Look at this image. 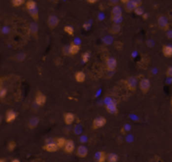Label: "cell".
I'll use <instances>...</instances> for the list:
<instances>
[{"mask_svg":"<svg viewBox=\"0 0 172 162\" xmlns=\"http://www.w3.org/2000/svg\"><path fill=\"white\" fill-rule=\"evenodd\" d=\"M0 162H6V160L4 158H1L0 159Z\"/></svg>","mask_w":172,"mask_h":162,"instance_id":"ab89813d","label":"cell"},{"mask_svg":"<svg viewBox=\"0 0 172 162\" xmlns=\"http://www.w3.org/2000/svg\"><path fill=\"white\" fill-rule=\"evenodd\" d=\"M7 95V90L6 89L1 87V90H0V98L2 99H3Z\"/></svg>","mask_w":172,"mask_h":162,"instance_id":"4dcf8cb0","label":"cell"},{"mask_svg":"<svg viewBox=\"0 0 172 162\" xmlns=\"http://www.w3.org/2000/svg\"><path fill=\"white\" fill-rule=\"evenodd\" d=\"M165 75L167 77L172 78V66H169L168 68L167 69Z\"/></svg>","mask_w":172,"mask_h":162,"instance_id":"1f68e13d","label":"cell"},{"mask_svg":"<svg viewBox=\"0 0 172 162\" xmlns=\"http://www.w3.org/2000/svg\"><path fill=\"white\" fill-rule=\"evenodd\" d=\"M95 160L96 162H106L107 161V155L104 151H100L96 154Z\"/></svg>","mask_w":172,"mask_h":162,"instance_id":"2e32d148","label":"cell"},{"mask_svg":"<svg viewBox=\"0 0 172 162\" xmlns=\"http://www.w3.org/2000/svg\"><path fill=\"white\" fill-rule=\"evenodd\" d=\"M107 120L104 117H98L94 119L92 123V128L93 129H98L105 126L106 124Z\"/></svg>","mask_w":172,"mask_h":162,"instance_id":"277c9868","label":"cell"},{"mask_svg":"<svg viewBox=\"0 0 172 162\" xmlns=\"http://www.w3.org/2000/svg\"><path fill=\"white\" fill-rule=\"evenodd\" d=\"M18 114L12 109L8 110L6 113V122L8 123H11L13 121H14L17 118Z\"/></svg>","mask_w":172,"mask_h":162,"instance_id":"8fae6325","label":"cell"},{"mask_svg":"<svg viewBox=\"0 0 172 162\" xmlns=\"http://www.w3.org/2000/svg\"><path fill=\"white\" fill-rule=\"evenodd\" d=\"M104 41L106 44H110L112 43V38H110V37H106L104 39Z\"/></svg>","mask_w":172,"mask_h":162,"instance_id":"d6a6232c","label":"cell"},{"mask_svg":"<svg viewBox=\"0 0 172 162\" xmlns=\"http://www.w3.org/2000/svg\"><path fill=\"white\" fill-rule=\"evenodd\" d=\"M122 16V10L120 6H117L113 7L111 11V17Z\"/></svg>","mask_w":172,"mask_h":162,"instance_id":"ffe728a7","label":"cell"},{"mask_svg":"<svg viewBox=\"0 0 172 162\" xmlns=\"http://www.w3.org/2000/svg\"><path fill=\"white\" fill-rule=\"evenodd\" d=\"M134 13H136L137 15L138 16H143L144 13V10H143V9L141 7H138L135 9V10L134 11Z\"/></svg>","mask_w":172,"mask_h":162,"instance_id":"f546056e","label":"cell"},{"mask_svg":"<svg viewBox=\"0 0 172 162\" xmlns=\"http://www.w3.org/2000/svg\"><path fill=\"white\" fill-rule=\"evenodd\" d=\"M90 57V52H88L83 53L81 55V59H82L83 62L84 63H86V62H87L88 61H89Z\"/></svg>","mask_w":172,"mask_h":162,"instance_id":"f1b7e54d","label":"cell"},{"mask_svg":"<svg viewBox=\"0 0 172 162\" xmlns=\"http://www.w3.org/2000/svg\"><path fill=\"white\" fill-rule=\"evenodd\" d=\"M171 105H172V100H171Z\"/></svg>","mask_w":172,"mask_h":162,"instance_id":"60d3db41","label":"cell"},{"mask_svg":"<svg viewBox=\"0 0 172 162\" xmlns=\"http://www.w3.org/2000/svg\"><path fill=\"white\" fill-rule=\"evenodd\" d=\"M91 24H89V23H86V24H84L83 25V28H84V30H88L90 28V27H91Z\"/></svg>","mask_w":172,"mask_h":162,"instance_id":"836d02e7","label":"cell"},{"mask_svg":"<svg viewBox=\"0 0 172 162\" xmlns=\"http://www.w3.org/2000/svg\"><path fill=\"white\" fill-rule=\"evenodd\" d=\"M16 143L14 141H10L8 144V150L10 152H12L14 151L16 147Z\"/></svg>","mask_w":172,"mask_h":162,"instance_id":"484cf974","label":"cell"},{"mask_svg":"<svg viewBox=\"0 0 172 162\" xmlns=\"http://www.w3.org/2000/svg\"><path fill=\"white\" fill-rule=\"evenodd\" d=\"M89 3H91V4H94V3H96L97 2L96 0H87V1Z\"/></svg>","mask_w":172,"mask_h":162,"instance_id":"8d00e7d4","label":"cell"},{"mask_svg":"<svg viewBox=\"0 0 172 162\" xmlns=\"http://www.w3.org/2000/svg\"><path fill=\"white\" fill-rule=\"evenodd\" d=\"M43 149L49 153H54L57 151L59 150V147L57 146V145L56 144V143L54 142H51V143H46V145H44L43 147Z\"/></svg>","mask_w":172,"mask_h":162,"instance_id":"4fadbf2b","label":"cell"},{"mask_svg":"<svg viewBox=\"0 0 172 162\" xmlns=\"http://www.w3.org/2000/svg\"><path fill=\"white\" fill-rule=\"evenodd\" d=\"M81 48V46L80 45H77L74 42H71L70 46L69 48V53L71 55H75L80 52Z\"/></svg>","mask_w":172,"mask_h":162,"instance_id":"d6986e66","label":"cell"},{"mask_svg":"<svg viewBox=\"0 0 172 162\" xmlns=\"http://www.w3.org/2000/svg\"><path fill=\"white\" fill-rule=\"evenodd\" d=\"M118 156L114 153H110L107 155V162H118Z\"/></svg>","mask_w":172,"mask_h":162,"instance_id":"d4e9b609","label":"cell"},{"mask_svg":"<svg viewBox=\"0 0 172 162\" xmlns=\"http://www.w3.org/2000/svg\"><path fill=\"white\" fill-rule=\"evenodd\" d=\"M118 3V1H110L109 2V4H110V5H112V6H114V7L117 6Z\"/></svg>","mask_w":172,"mask_h":162,"instance_id":"d590c367","label":"cell"},{"mask_svg":"<svg viewBox=\"0 0 172 162\" xmlns=\"http://www.w3.org/2000/svg\"><path fill=\"white\" fill-rule=\"evenodd\" d=\"M63 150L66 154H71L74 150H75V143H74V141L72 140H67Z\"/></svg>","mask_w":172,"mask_h":162,"instance_id":"30bf717a","label":"cell"},{"mask_svg":"<svg viewBox=\"0 0 172 162\" xmlns=\"http://www.w3.org/2000/svg\"><path fill=\"white\" fill-rule=\"evenodd\" d=\"M30 30L32 36L34 37H37L38 36V32H39V27L37 26L36 23H31L30 26Z\"/></svg>","mask_w":172,"mask_h":162,"instance_id":"cb8c5ba5","label":"cell"},{"mask_svg":"<svg viewBox=\"0 0 172 162\" xmlns=\"http://www.w3.org/2000/svg\"><path fill=\"white\" fill-rule=\"evenodd\" d=\"M75 121V115L72 113H66L64 114V122L67 125H70Z\"/></svg>","mask_w":172,"mask_h":162,"instance_id":"9a60e30c","label":"cell"},{"mask_svg":"<svg viewBox=\"0 0 172 162\" xmlns=\"http://www.w3.org/2000/svg\"><path fill=\"white\" fill-rule=\"evenodd\" d=\"M117 66V61L114 58H109L106 61V68L109 71H114Z\"/></svg>","mask_w":172,"mask_h":162,"instance_id":"7c38bea8","label":"cell"},{"mask_svg":"<svg viewBox=\"0 0 172 162\" xmlns=\"http://www.w3.org/2000/svg\"><path fill=\"white\" fill-rule=\"evenodd\" d=\"M40 122V119L38 117H32L29 123H28V127L30 129H34L37 126L39 125V123Z\"/></svg>","mask_w":172,"mask_h":162,"instance_id":"e0dca14e","label":"cell"},{"mask_svg":"<svg viewBox=\"0 0 172 162\" xmlns=\"http://www.w3.org/2000/svg\"><path fill=\"white\" fill-rule=\"evenodd\" d=\"M75 78L78 82H83L86 80V75L82 71H78L76 73Z\"/></svg>","mask_w":172,"mask_h":162,"instance_id":"44dd1931","label":"cell"},{"mask_svg":"<svg viewBox=\"0 0 172 162\" xmlns=\"http://www.w3.org/2000/svg\"><path fill=\"white\" fill-rule=\"evenodd\" d=\"M106 110L110 114H117L118 113V108L116 103L113 101H112L109 103H106Z\"/></svg>","mask_w":172,"mask_h":162,"instance_id":"5bb4252c","label":"cell"},{"mask_svg":"<svg viewBox=\"0 0 172 162\" xmlns=\"http://www.w3.org/2000/svg\"><path fill=\"white\" fill-rule=\"evenodd\" d=\"M127 89L131 91H135L137 86V79L134 76L128 77L125 81Z\"/></svg>","mask_w":172,"mask_h":162,"instance_id":"5b68a950","label":"cell"},{"mask_svg":"<svg viewBox=\"0 0 172 162\" xmlns=\"http://www.w3.org/2000/svg\"><path fill=\"white\" fill-rule=\"evenodd\" d=\"M24 3H25L24 0H12V6L15 7H20V6L23 5Z\"/></svg>","mask_w":172,"mask_h":162,"instance_id":"83f0119b","label":"cell"},{"mask_svg":"<svg viewBox=\"0 0 172 162\" xmlns=\"http://www.w3.org/2000/svg\"><path fill=\"white\" fill-rule=\"evenodd\" d=\"M46 101V96L41 91H37L35 96V103L39 106H43Z\"/></svg>","mask_w":172,"mask_h":162,"instance_id":"52a82bcc","label":"cell"},{"mask_svg":"<svg viewBox=\"0 0 172 162\" xmlns=\"http://www.w3.org/2000/svg\"><path fill=\"white\" fill-rule=\"evenodd\" d=\"M142 16H143V18L144 20H147V18H148V16H148V14H147V13H145Z\"/></svg>","mask_w":172,"mask_h":162,"instance_id":"74e56055","label":"cell"},{"mask_svg":"<svg viewBox=\"0 0 172 162\" xmlns=\"http://www.w3.org/2000/svg\"><path fill=\"white\" fill-rule=\"evenodd\" d=\"M139 87H140L141 91L144 94H146L149 91L151 88V82L147 78H143L139 83Z\"/></svg>","mask_w":172,"mask_h":162,"instance_id":"8992f818","label":"cell"},{"mask_svg":"<svg viewBox=\"0 0 172 162\" xmlns=\"http://www.w3.org/2000/svg\"><path fill=\"white\" fill-rule=\"evenodd\" d=\"M125 5V10L127 12L130 13L135 10L138 7H141L142 5V1L141 0H128V2Z\"/></svg>","mask_w":172,"mask_h":162,"instance_id":"7a4b0ae2","label":"cell"},{"mask_svg":"<svg viewBox=\"0 0 172 162\" xmlns=\"http://www.w3.org/2000/svg\"><path fill=\"white\" fill-rule=\"evenodd\" d=\"M26 7L28 12L29 13V14L32 18H33V20L35 21L39 20V13L36 3L34 1H32V0H29V1H27L26 2Z\"/></svg>","mask_w":172,"mask_h":162,"instance_id":"6da1fadb","label":"cell"},{"mask_svg":"<svg viewBox=\"0 0 172 162\" xmlns=\"http://www.w3.org/2000/svg\"><path fill=\"white\" fill-rule=\"evenodd\" d=\"M162 53L166 58L172 57V46L164 45L162 48Z\"/></svg>","mask_w":172,"mask_h":162,"instance_id":"ac0fdd59","label":"cell"},{"mask_svg":"<svg viewBox=\"0 0 172 162\" xmlns=\"http://www.w3.org/2000/svg\"><path fill=\"white\" fill-rule=\"evenodd\" d=\"M166 36L167 37V38L169 39H172V30H168L166 32Z\"/></svg>","mask_w":172,"mask_h":162,"instance_id":"e575fe53","label":"cell"},{"mask_svg":"<svg viewBox=\"0 0 172 162\" xmlns=\"http://www.w3.org/2000/svg\"><path fill=\"white\" fill-rule=\"evenodd\" d=\"M64 31L68 34L69 36H73L74 35V29L73 27L69 26H66L64 27Z\"/></svg>","mask_w":172,"mask_h":162,"instance_id":"4316f807","label":"cell"},{"mask_svg":"<svg viewBox=\"0 0 172 162\" xmlns=\"http://www.w3.org/2000/svg\"><path fill=\"white\" fill-rule=\"evenodd\" d=\"M67 140L64 137H59L56 139L55 143L57 145L59 149H61V148H64L65 145L66 144Z\"/></svg>","mask_w":172,"mask_h":162,"instance_id":"603a6c76","label":"cell"},{"mask_svg":"<svg viewBox=\"0 0 172 162\" xmlns=\"http://www.w3.org/2000/svg\"><path fill=\"white\" fill-rule=\"evenodd\" d=\"M121 30V26L118 24H114L110 28V33L112 34H118Z\"/></svg>","mask_w":172,"mask_h":162,"instance_id":"7402d4cb","label":"cell"},{"mask_svg":"<svg viewBox=\"0 0 172 162\" xmlns=\"http://www.w3.org/2000/svg\"><path fill=\"white\" fill-rule=\"evenodd\" d=\"M59 23V20L56 16L51 15L48 17L47 25L50 30L55 29V27L58 26Z\"/></svg>","mask_w":172,"mask_h":162,"instance_id":"ba28073f","label":"cell"},{"mask_svg":"<svg viewBox=\"0 0 172 162\" xmlns=\"http://www.w3.org/2000/svg\"><path fill=\"white\" fill-rule=\"evenodd\" d=\"M88 155V149L85 145H80L76 150V155L80 158H86Z\"/></svg>","mask_w":172,"mask_h":162,"instance_id":"9c48e42d","label":"cell"},{"mask_svg":"<svg viewBox=\"0 0 172 162\" xmlns=\"http://www.w3.org/2000/svg\"><path fill=\"white\" fill-rule=\"evenodd\" d=\"M11 162H21L20 161V160H18V159H16V158H14V159H13L12 160Z\"/></svg>","mask_w":172,"mask_h":162,"instance_id":"f35d334b","label":"cell"},{"mask_svg":"<svg viewBox=\"0 0 172 162\" xmlns=\"http://www.w3.org/2000/svg\"><path fill=\"white\" fill-rule=\"evenodd\" d=\"M157 25L159 28L165 32L169 30V24L167 18L165 16H159L157 18Z\"/></svg>","mask_w":172,"mask_h":162,"instance_id":"3957f363","label":"cell"}]
</instances>
